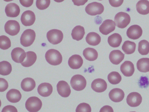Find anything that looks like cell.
I'll return each instance as SVG.
<instances>
[{
	"mask_svg": "<svg viewBox=\"0 0 149 112\" xmlns=\"http://www.w3.org/2000/svg\"><path fill=\"white\" fill-rule=\"evenodd\" d=\"M7 100L10 102L15 103L19 102L22 98V94L18 90L12 89L6 94Z\"/></svg>",
	"mask_w": 149,
	"mask_h": 112,
	"instance_id": "cell-22",
	"label": "cell"
},
{
	"mask_svg": "<svg viewBox=\"0 0 149 112\" xmlns=\"http://www.w3.org/2000/svg\"><path fill=\"white\" fill-rule=\"evenodd\" d=\"M38 94L43 97H47L50 96L53 91L52 85L47 83H43L40 84L38 88Z\"/></svg>",
	"mask_w": 149,
	"mask_h": 112,
	"instance_id": "cell-19",
	"label": "cell"
},
{
	"mask_svg": "<svg viewBox=\"0 0 149 112\" xmlns=\"http://www.w3.org/2000/svg\"><path fill=\"white\" fill-rule=\"evenodd\" d=\"M1 112H18L16 108L14 106L8 105L4 107Z\"/></svg>",
	"mask_w": 149,
	"mask_h": 112,
	"instance_id": "cell-40",
	"label": "cell"
},
{
	"mask_svg": "<svg viewBox=\"0 0 149 112\" xmlns=\"http://www.w3.org/2000/svg\"><path fill=\"white\" fill-rule=\"evenodd\" d=\"M125 55L119 50H114L110 53L109 58L110 62L115 65L119 64L124 59Z\"/></svg>",
	"mask_w": 149,
	"mask_h": 112,
	"instance_id": "cell-21",
	"label": "cell"
},
{
	"mask_svg": "<svg viewBox=\"0 0 149 112\" xmlns=\"http://www.w3.org/2000/svg\"><path fill=\"white\" fill-rule=\"evenodd\" d=\"M42 105L40 99L36 97H31L26 101L25 106L29 112H37L41 108Z\"/></svg>",
	"mask_w": 149,
	"mask_h": 112,
	"instance_id": "cell-3",
	"label": "cell"
},
{
	"mask_svg": "<svg viewBox=\"0 0 149 112\" xmlns=\"http://www.w3.org/2000/svg\"><path fill=\"white\" fill-rule=\"evenodd\" d=\"M45 57L47 62L52 65H59L62 61V57L61 53L53 49L48 50L45 53Z\"/></svg>",
	"mask_w": 149,
	"mask_h": 112,
	"instance_id": "cell-1",
	"label": "cell"
},
{
	"mask_svg": "<svg viewBox=\"0 0 149 112\" xmlns=\"http://www.w3.org/2000/svg\"><path fill=\"white\" fill-rule=\"evenodd\" d=\"M138 51L142 55H146L149 52V42L146 40L141 41L138 43Z\"/></svg>",
	"mask_w": 149,
	"mask_h": 112,
	"instance_id": "cell-33",
	"label": "cell"
},
{
	"mask_svg": "<svg viewBox=\"0 0 149 112\" xmlns=\"http://www.w3.org/2000/svg\"><path fill=\"white\" fill-rule=\"evenodd\" d=\"M36 82L33 79L31 78H26L23 79L21 82V86L24 91L29 92L35 87Z\"/></svg>",
	"mask_w": 149,
	"mask_h": 112,
	"instance_id": "cell-23",
	"label": "cell"
},
{
	"mask_svg": "<svg viewBox=\"0 0 149 112\" xmlns=\"http://www.w3.org/2000/svg\"><path fill=\"white\" fill-rule=\"evenodd\" d=\"M142 101V97L137 92H133L130 93L127 96L126 102L127 104L132 107L139 106Z\"/></svg>",
	"mask_w": 149,
	"mask_h": 112,
	"instance_id": "cell-10",
	"label": "cell"
},
{
	"mask_svg": "<svg viewBox=\"0 0 149 112\" xmlns=\"http://www.w3.org/2000/svg\"><path fill=\"white\" fill-rule=\"evenodd\" d=\"M26 57L21 64L24 67H29L35 63L37 59V55L35 52L32 51L26 52Z\"/></svg>",
	"mask_w": 149,
	"mask_h": 112,
	"instance_id": "cell-24",
	"label": "cell"
},
{
	"mask_svg": "<svg viewBox=\"0 0 149 112\" xmlns=\"http://www.w3.org/2000/svg\"><path fill=\"white\" fill-rule=\"evenodd\" d=\"M116 24L112 20L107 19L104 21L99 28L100 32L103 34L107 35L114 31Z\"/></svg>",
	"mask_w": 149,
	"mask_h": 112,
	"instance_id": "cell-9",
	"label": "cell"
},
{
	"mask_svg": "<svg viewBox=\"0 0 149 112\" xmlns=\"http://www.w3.org/2000/svg\"><path fill=\"white\" fill-rule=\"evenodd\" d=\"M8 84L7 81L4 78H0V91L3 92L8 88Z\"/></svg>",
	"mask_w": 149,
	"mask_h": 112,
	"instance_id": "cell-39",
	"label": "cell"
},
{
	"mask_svg": "<svg viewBox=\"0 0 149 112\" xmlns=\"http://www.w3.org/2000/svg\"><path fill=\"white\" fill-rule=\"evenodd\" d=\"M120 70L124 76L126 77L131 76L134 71V65L132 62L126 61L121 65Z\"/></svg>",
	"mask_w": 149,
	"mask_h": 112,
	"instance_id": "cell-17",
	"label": "cell"
},
{
	"mask_svg": "<svg viewBox=\"0 0 149 112\" xmlns=\"http://www.w3.org/2000/svg\"><path fill=\"white\" fill-rule=\"evenodd\" d=\"M75 111L76 112H91V109L88 104L82 103L77 106Z\"/></svg>",
	"mask_w": 149,
	"mask_h": 112,
	"instance_id": "cell-36",
	"label": "cell"
},
{
	"mask_svg": "<svg viewBox=\"0 0 149 112\" xmlns=\"http://www.w3.org/2000/svg\"><path fill=\"white\" fill-rule=\"evenodd\" d=\"M36 36L35 31L31 29L25 30L22 34L20 42L24 47H27L31 45L34 42Z\"/></svg>",
	"mask_w": 149,
	"mask_h": 112,
	"instance_id": "cell-2",
	"label": "cell"
},
{
	"mask_svg": "<svg viewBox=\"0 0 149 112\" xmlns=\"http://www.w3.org/2000/svg\"><path fill=\"white\" fill-rule=\"evenodd\" d=\"M135 112V111H132V112Z\"/></svg>",
	"mask_w": 149,
	"mask_h": 112,
	"instance_id": "cell-45",
	"label": "cell"
},
{
	"mask_svg": "<svg viewBox=\"0 0 149 112\" xmlns=\"http://www.w3.org/2000/svg\"><path fill=\"white\" fill-rule=\"evenodd\" d=\"M83 54L85 58L89 61H94L96 60L98 56V52L96 50L89 47L84 50Z\"/></svg>",
	"mask_w": 149,
	"mask_h": 112,
	"instance_id": "cell-29",
	"label": "cell"
},
{
	"mask_svg": "<svg viewBox=\"0 0 149 112\" xmlns=\"http://www.w3.org/2000/svg\"><path fill=\"white\" fill-rule=\"evenodd\" d=\"M70 83L73 89L77 91H80L83 90L86 87V81L82 75L77 74L72 77Z\"/></svg>",
	"mask_w": 149,
	"mask_h": 112,
	"instance_id": "cell-4",
	"label": "cell"
},
{
	"mask_svg": "<svg viewBox=\"0 0 149 112\" xmlns=\"http://www.w3.org/2000/svg\"><path fill=\"white\" fill-rule=\"evenodd\" d=\"M86 42L89 45L96 46L100 43L101 38L98 34L95 32H90L88 33L86 37Z\"/></svg>",
	"mask_w": 149,
	"mask_h": 112,
	"instance_id": "cell-25",
	"label": "cell"
},
{
	"mask_svg": "<svg viewBox=\"0 0 149 112\" xmlns=\"http://www.w3.org/2000/svg\"><path fill=\"white\" fill-rule=\"evenodd\" d=\"M12 70L11 64L8 62L3 61L0 62V74L3 76L9 74Z\"/></svg>",
	"mask_w": 149,
	"mask_h": 112,
	"instance_id": "cell-32",
	"label": "cell"
},
{
	"mask_svg": "<svg viewBox=\"0 0 149 112\" xmlns=\"http://www.w3.org/2000/svg\"><path fill=\"white\" fill-rule=\"evenodd\" d=\"M74 5L77 6L84 5L87 1H72Z\"/></svg>",
	"mask_w": 149,
	"mask_h": 112,
	"instance_id": "cell-44",
	"label": "cell"
},
{
	"mask_svg": "<svg viewBox=\"0 0 149 112\" xmlns=\"http://www.w3.org/2000/svg\"><path fill=\"white\" fill-rule=\"evenodd\" d=\"M11 42L9 38L5 35H1L0 36V48L1 49L6 50L10 48Z\"/></svg>",
	"mask_w": 149,
	"mask_h": 112,
	"instance_id": "cell-35",
	"label": "cell"
},
{
	"mask_svg": "<svg viewBox=\"0 0 149 112\" xmlns=\"http://www.w3.org/2000/svg\"><path fill=\"white\" fill-rule=\"evenodd\" d=\"M50 0H36V5L38 8L43 10L47 8L49 6Z\"/></svg>",
	"mask_w": 149,
	"mask_h": 112,
	"instance_id": "cell-37",
	"label": "cell"
},
{
	"mask_svg": "<svg viewBox=\"0 0 149 112\" xmlns=\"http://www.w3.org/2000/svg\"><path fill=\"white\" fill-rule=\"evenodd\" d=\"M107 78L109 82L111 84L116 85L120 83L122 77L118 72L112 71L108 75Z\"/></svg>",
	"mask_w": 149,
	"mask_h": 112,
	"instance_id": "cell-34",
	"label": "cell"
},
{
	"mask_svg": "<svg viewBox=\"0 0 149 112\" xmlns=\"http://www.w3.org/2000/svg\"><path fill=\"white\" fill-rule=\"evenodd\" d=\"M85 34L84 28L80 25H77L72 29L71 35L73 39L79 41L83 38Z\"/></svg>",
	"mask_w": 149,
	"mask_h": 112,
	"instance_id": "cell-27",
	"label": "cell"
},
{
	"mask_svg": "<svg viewBox=\"0 0 149 112\" xmlns=\"http://www.w3.org/2000/svg\"><path fill=\"white\" fill-rule=\"evenodd\" d=\"M136 48V44L134 42L126 41L123 43L122 49L125 54H131L135 52Z\"/></svg>",
	"mask_w": 149,
	"mask_h": 112,
	"instance_id": "cell-31",
	"label": "cell"
},
{
	"mask_svg": "<svg viewBox=\"0 0 149 112\" xmlns=\"http://www.w3.org/2000/svg\"><path fill=\"white\" fill-rule=\"evenodd\" d=\"M104 8L100 3L94 2L88 4L86 6L85 10L87 14L91 15H96L101 14Z\"/></svg>",
	"mask_w": 149,
	"mask_h": 112,
	"instance_id": "cell-7",
	"label": "cell"
},
{
	"mask_svg": "<svg viewBox=\"0 0 149 112\" xmlns=\"http://www.w3.org/2000/svg\"><path fill=\"white\" fill-rule=\"evenodd\" d=\"M99 112H113V110L111 106L105 105L101 108Z\"/></svg>",
	"mask_w": 149,
	"mask_h": 112,
	"instance_id": "cell-43",
	"label": "cell"
},
{
	"mask_svg": "<svg viewBox=\"0 0 149 112\" xmlns=\"http://www.w3.org/2000/svg\"><path fill=\"white\" fill-rule=\"evenodd\" d=\"M19 2L22 6L28 7L31 6L32 5L33 0H19Z\"/></svg>",
	"mask_w": 149,
	"mask_h": 112,
	"instance_id": "cell-42",
	"label": "cell"
},
{
	"mask_svg": "<svg viewBox=\"0 0 149 112\" xmlns=\"http://www.w3.org/2000/svg\"><path fill=\"white\" fill-rule=\"evenodd\" d=\"M92 89L97 92H102L105 91L107 88V84L105 81L100 78L94 80L91 84Z\"/></svg>",
	"mask_w": 149,
	"mask_h": 112,
	"instance_id": "cell-16",
	"label": "cell"
},
{
	"mask_svg": "<svg viewBox=\"0 0 149 112\" xmlns=\"http://www.w3.org/2000/svg\"><path fill=\"white\" fill-rule=\"evenodd\" d=\"M11 55L14 61L20 63L23 62L26 56L24 50L20 47H16L13 49L11 51Z\"/></svg>",
	"mask_w": 149,
	"mask_h": 112,
	"instance_id": "cell-13",
	"label": "cell"
},
{
	"mask_svg": "<svg viewBox=\"0 0 149 112\" xmlns=\"http://www.w3.org/2000/svg\"><path fill=\"white\" fill-rule=\"evenodd\" d=\"M136 8L140 14L147 15L149 13V1L146 0H140L137 3Z\"/></svg>",
	"mask_w": 149,
	"mask_h": 112,
	"instance_id": "cell-26",
	"label": "cell"
},
{
	"mask_svg": "<svg viewBox=\"0 0 149 112\" xmlns=\"http://www.w3.org/2000/svg\"><path fill=\"white\" fill-rule=\"evenodd\" d=\"M83 62L81 57L78 55H74L69 59L68 64L69 66L73 69H78L82 66Z\"/></svg>",
	"mask_w": 149,
	"mask_h": 112,
	"instance_id": "cell-20",
	"label": "cell"
},
{
	"mask_svg": "<svg viewBox=\"0 0 149 112\" xmlns=\"http://www.w3.org/2000/svg\"><path fill=\"white\" fill-rule=\"evenodd\" d=\"M5 10L7 16L11 18L17 17L20 12L19 6L16 4L13 3L8 4L6 6Z\"/></svg>",
	"mask_w": 149,
	"mask_h": 112,
	"instance_id": "cell-15",
	"label": "cell"
},
{
	"mask_svg": "<svg viewBox=\"0 0 149 112\" xmlns=\"http://www.w3.org/2000/svg\"><path fill=\"white\" fill-rule=\"evenodd\" d=\"M140 88H146L149 85L148 79L146 76H141L138 82Z\"/></svg>",
	"mask_w": 149,
	"mask_h": 112,
	"instance_id": "cell-38",
	"label": "cell"
},
{
	"mask_svg": "<svg viewBox=\"0 0 149 112\" xmlns=\"http://www.w3.org/2000/svg\"><path fill=\"white\" fill-rule=\"evenodd\" d=\"M109 96L111 101L115 102H118L123 99L125 96V93L123 91L120 89L115 88L110 91Z\"/></svg>",
	"mask_w": 149,
	"mask_h": 112,
	"instance_id": "cell-18",
	"label": "cell"
},
{
	"mask_svg": "<svg viewBox=\"0 0 149 112\" xmlns=\"http://www.w3.org/2000/svg\"><path fill=\"white\" fill-rule=\"evenodd\" d=\"M130 20V15L127 13L123 12L117 13L114 19L116 26L121 29L126 27L129 24Z\"/></svg>",
	"mask_w": 149,
	"mask_h": 112,
	"instance_id": "cell-5",
	"label": "cell"
},
{
	"mask_svg": "<svg viewBox=\"0 0 149 112\" xmlns=\"http://www.w3.org/2000/svg\"><path fill=\"white\" fill-rule=\"evenodd\" d=\"M4 29L7 34L10 35L14 36L19 32L20 25L19 22L15 20H9L5 23Z\"/></svg>",
	"mask_w": 149,
	"mask_h": 112,
	"instance_id": "cell-8",
	"label": "cell"
},
{
	"mask_svg": "<svg viewBox=\"0 0 149 112\" xmlns=\"http://www.w3.org/2000/svg\"><path fill=\"white\" fill-rule=\"evenodd\" d=\"M56 87L58 94L61 97H67L70 95L71 92L70 87L65 81H59Z\"/></svg>",
	"mask_w": 149,
	"mask_h": 112,
	"instance_id": "cell-14",
	"label": "cell"
},
{
	"mask_svg": "<svg viewBox=\"0 0 149 112\" xmlns=\"http://www.w3.org/2000/svg\"><path fill=\"white\" fill-rule=\"evenodd\" d=\"M63 34L62 31L56 29L49 31L47 34V37L48 41L54 45L60 43L63 38Z\"/></svg>",
	"mask_w": 149,
	"mask_h": 112,
	"instance_id": "cell-6",
	"label": "cell"
},
{
	"mask_svg": "<svg viewBox=\"0 0 149 112\" xmlns=\"http://www.w3.org/2000/svg\"><path fill=\"white\" fill-rule=\"evenodd\" d=\"M21 21L22 24L25 26H29L33 25L36 20L34 13L30 10L24 12L21 17Z\"/></svg>",
	"mask_w": 149,
	"mask_h": 112,
	"instance_id": "cell-11",
	"label": "cell"
},
{
	"mask_svg": "<svg viewBox=\"0 0 149 112\" xmlns=\"http://www.w3.org/2000/svg\"><path fill=\"white\" fill-rule=\"evenodd\" d=\"M122 41V37L120 34L117 33L111 35L108 38V42L109 45L113 48L119 47Z\"/></svg>",
	"mask_w": 149,
	"mask_h": 112,
	"instance_id": "cell-28",
	"label": "cell"
},
{
	"mask_svg": "<svg viewBox=\"0 0 149 112\" xmlns=\"http://www.w3.org/2000/svg\"><path fill=\"white\" fill-rule=\"evenodd\" d=\"M138 70L141 72L149 71V58H143L139 59L136 63Z\"/></svg>",
	"mask_w": 149,
	"mask_h": 112,
	"instance_id": "cell-30",
	"label": "cell"
},
{
	"mask_svg": "<svg viewBox=\"0 0 149 112\" xmlns=\"http://www.w3.org/2000/svg\"><path fill=\"white\" fill-rule=\"evenodd\" d=\"M109 4L111 6L114 7H118L123 4V0H109Z\"/></svg>",
	"mask_w": 149,
	"mask_h": 112,
	"instance_id": "cell-41",
	"label": "cell"
},
{
	"mask_svg": "<svg viewBox=\"0 0 149 112\" xmlns=\"http://www.w3.org/2000/svg\"><path fill=\"white\" fill-rule=\"evenodd\" d=\"M143 31L139 25L135 24L130 26L127 29L126 34L131 39L136 40L139 38L142 35Z\"/></svg>",
	"mask_w": 149,
	"mask_h": 112,
	"instance_id": "cell-12",
	"label": "cell"
}]
</instances>
